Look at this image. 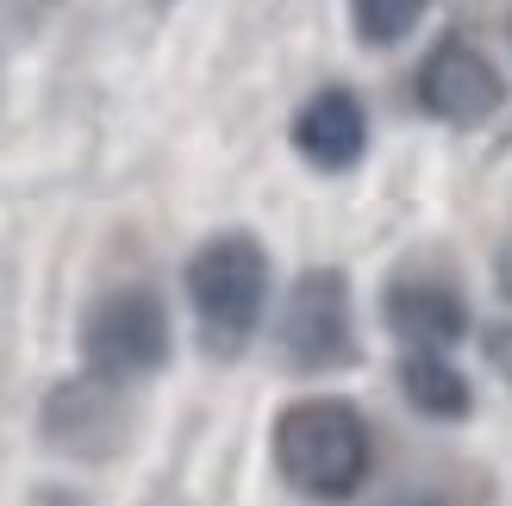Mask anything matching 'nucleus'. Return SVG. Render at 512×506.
I'll return each mask as SVG.
<instances>
[{
	"mask_svg": "<svg viewBox=\"0 0 512 506\" xmlns=\"http://www.w3.org/2000/svg\"><path fill=\"white\" fill-rule=\"evenodd\" d=\"M269 457H275L281 488H294L300 500H319V506H344L375 475V432L356 400L300 394L275 413Z\"/></svg>",
	"mask_w": 512,
	"mask_h": 506,
	"instance_id": "1",
	"label": "nucleus"
},
{
	"mask_svg": "<svg viewBox=\"0 0 512 506\" xmlns=\"http://www.w3.org/2000/svg\"><path fill=\"white\" fill-rule=\"evenodd\" d=\"M182 288H188V307H194V325H200V344H207L213 357H238L256 338V325H263L275 263H269L263 238L232 225V232H213L188 257Z\"/></svg>",
	"mask_w": 512,
	"mask_h": 506,
	"instance_id": "2",
	"label": "nucleus"
},
{
	"mask_svg": "<svg viewBox=\"0 0 512 506\" xmlns=\"http://www.w3.org/2000/svg\"><path fill=\"white\" fill-rule=\"evenodd\" d=\"M82 369L107 375V382L132 388V382H150V375H163L169 357H175V325H169V307L157 288L144 282H119L94 300L82 313Z\"/></svg>",
	"mask_w": 512,
	"mask_h": 506,
	"instance_id": "3",
	"label": "nucleus"
},
{
	"mask_svg": "<svg viewBox=\"0 0 512 506\" xmlns=\"http://www.w3.org/2000/svg\"><path fill=\"white\" fill-rule=\"evenodd\" d=\"M281 357L300 375H331L356 363V300L344 269H306L281 294Z\"/></svg>",
	"mask_w": 512,
	"mask_h": 506,
	"instance_id": "4",
	"label": "nucleus"
},
{
	"mask_svg": "<svg viewBox=\"0 0 512 506\" xmlns=\"http://www.w3.org/2000/svg\"><path fill=\"white\" fill-rule=\"evenodd\" d=\"M413 100L425 119L469 132V125H488L506 107V75L494 69V57L481 44H469L463 32H444L413 75Z\"/></svg>",
	"mask_w": 512,
	"mask_h": 506,
	"instance_id": "5",
	"label": "nucleus"
},
{
	"mask_svg": "<svg viewBox=\"0 0 512 506\" xmlns=\"http://www.w3.org/2000/svg\"><path fill=\"white\" fill-rule=\"evenodd\" d=\"M38 432L57 457H75V463H107L125 450V400H119V382L107 375H69L44 394L38 407Z\"/></svg>",
	"mask_w": 512,
	"mask_h": 506,
	"instance_id": "6",
	"label": "nucleus"
},
{
	"mask_svg": "<svg viewBox=\"0 0 512 506\" xmlns=\"http://www.w3.org/2000/svg\"><path fill=\"white\" fill-rule=\"evenodd\" d=\"M288 144H294V157L306 169L350 175L356 163L369 157V107H363V94L344 88V82L306 94L294 107V119H288Z\"/></svg>",
	"mask_w": 512,
	"mask_h": 506,
	"instance_id": "7",
	"label": "nucleus"
},
{
	"mask_svg": "<svg viewBox=\"0 0 512 506\" xmlns=\"http://www.w3.org/2000/svg\"><path fill=\"white\" fill-rule=\"evenodd\" d=\"M381 319L406 350H456L475 332V313L456 282H438V275H400L381 294Z\"/></svg>",
	"mask_w": 512,
	"mask_h": 506,
	"instance_id": "8",
	"label": "nucleus"
},
{
	"mask_svg": "<svg viewBox=\"0 0 512 506\" xmlns=\"http://www.w3.org/2000/svg\"><path fill=\"white\" fill-rule=\"evenodd\" d=\"M394 382H400V400L419 419L456 425V419L475 413V382L450 363V350H406L400 369H394Z\"/></svg>",
	"mask_w": 512,
	"mask_h": 506,
	"instance_id": "9",
	"label": "nucleus"
},
{
	"mask_svg": "<svg viewBox=\"0 0 512 506\" xmlns=\"http://www.w3.org/2000/svg\"><path fill=\"white\" fill-rule=\"evenodd\" d=\"M425 13H431V0H350V32L369 50H394L419 32Z\"/></svg>",
	"mask_w": 512,
	"mask_h": 506,
	"instance_id": "10",
	"label": "nucleus"
},
{
	"mask_svg": "<svg viewBox=\"0 0 512 506\" xmlns=\"http://www.w3.org/2000/svg\"><path fill=\"white\" fill-rule=\"evenodd\" d=\"M494 294H500L506 307H512V238L494 250Z\"/></svg>",
	"mask_w": 512,
	"mask_h": 506,
	"instance_id": "11",
	"label": "nucleus"
},
{
	"mask_svg": "<svg viewBox=\"0 0 512 506\" xmlns=\"http://www.w3.org/2000/svg\"><path fill=\"white\" fill-rule=\"evenodd\" d=\"M388 506H444V500H431V494H400V500H388Z\"/></svg>",
	"mask_w": 512,
	"mask_h": 506,
	"instance_id": "12",
	"label": "nucleus"
},
{
	"mask_svg": "<svg viewBox=\"0 0 512 506\" xmlns=\"http://www.w3.org/2000/svg\"><path fill=\"white\" fill-rule=\"evenodd\" d=\"M506 38H512V19H506Z\"/></svg>",
	"mask_w": 512,
	"mask_h": 506,
	"instance_id": "13",
	"label": "nucleus"
}]
</instances>
